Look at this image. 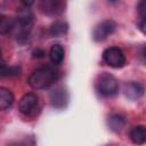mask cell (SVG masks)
Returning <instances> with one entry per match:
<instances>
[{"label":"cell","instance_id":"cell-1","mask_svg":"<svg viewBox=\"0 0 146 146\" xmlns=\"http://www.w3.org/2000/svg\"><path fill=\"white\" fill-rule=\"evenodd\" d=\"M57 78V72L50 66H42L34 70L29 76V84L33 89H46L51 86Z\"/></svg>","mask_w":146,"mask_h":146},{"label":"cell","instance_id":"cell-2","mask_svg":"<svg viewBox=\"0 0 146 146\" xmlns=\"http://www.w3.org/2000/svg\"><path fill=\"white\" fill-rule=\"evenodd\" d=\"M96 88L98 92L104 97H112L119 91L117 81L110 73H103L97 78Z\"/></svg>","mask_w":146,"mask_h":146},{"label":"cell","instance_id":"cell-3","mask_svg":"<svg viewBox=\"0 0 146 146\" xmlns=\"http://www.w3.org/2000/svg\"><path fill=\"white\" fill-rule=\"evenodd\" d=\"M103 59L107 65L114 68L122 67L125 64L124 54L119 47H110L105 49L103 52Z\"/></svg>","mask_w":146,"mask_h":146},{"label":"cell","instance_id":"cell-4","mask_svg":"<svg viewBox=\"0 0 146 146\" xmlns=\"http://www.w3.org/2000/svg\"><path fill=\"white\" fill-rule=\"evenodd\" d=\"M66 0H39V9L43 15L57 16L65 9Z\"/></svg>","mask_w":146,"mask_h":146},{"label":"cell","instance_id":"cell-5","mask_svg":"<svg viewBox=\"0 0 146 146\" xmlns=\"http://www.w3.org/2000/svg\"><path fill=\"white\" fill-rule=\"evenodd\" d=\"M38 105H39L38 96L33 92H27L21 98L19 104H18V110L22 114L26 116H31L35 113Z\"/></svg>","mask_w":146,"mask_h":146},{"label":"cell","instance_id":"cell-6","mask_svg":"<svg viewBox=\"0 0 146 146\" xmlns=\"http://www.w3.org/2000/svg\"><path fill=\"white\" fill-rule=\"evenodd\" d=\"M116 24L112 21V19H105L103 22H100L94 30L92 32V38L95 41L100 42L106 40L114 31H115Z\"/></svg>","mask_w":146,"mask_h":146},{"label":"cell","instance_id":"cell-7","mask_svg":"<svg viewBox=\"0 0 146 146\" xmlns=\"http://www.w3.org/2000/svg\"><path fill=\"white\" fill-rule=\"evenodd\" d=\"M145 88L139 82H127L123 86V92L129 99H138L144 95Z\"/></svg>","mask_w":146,"mask_h":146},{"label":"cell","instance_id":"cell-8","mask_svg":"<svg viewBox=\"0 0 146 146\" xmlns=\"http://www.w3.org/2000/svg\"><path fill=\"white\" fill-rule=\"evenodd\" d=\"M67 92L63 88H57L50 94V102L51 105L56 108H62L67 103Z\"/></svg>","mask_w":146,"mask_h":146},{"label":"cell","instance_id":"cell-9","mask_svg":"<svg viewBox=\"0 0 146 146\" xmlns=\"http://www.w3.org/2000/svg\"><path fill=\"white\" fill-rule=\"evenodd\" d=\"M130 139L133 144H145L146 143V125H136L130 130Z\"/></svg>","mask_w":146,"mask_h":146},{"label":"cell","instance_id":"cell-10","mask_svg":"<svg viewBox=\"0 0 146 146\" xmlns=\"http://www.w3.org/2000/svg\"><path fill=\"white\" fill-rule=\"evenodd\" d=\"M16 22L19 25H22V26H25V27H30L31 29L32 23H33V14H32V11L27 7L23 8L22 10L18 11Z\"/></svg>","mask_w":146,"mask_h":146},{"label":"cell","instance_id":"cell-11","mask_svg":"<svg viewBox=\"0 0 146 146\" xmlns=\"http://www.w3.org/2000/svg\"><path fill=\"white\" fill-rule=\"evenodd\" d=\"M49 57H50V60L55 65L62 64V62L64 60V48H63V46L59 44V43H56V44L51 46V48L49 50Z\"/></svg>","mask_w":146,"mask_h":146},{"label":"cell","instance_id":"cell-12","mask_svg":"<svg viewBox=\"0 0 146 146\" xmlns=\"http://www.w3.org/2000/svg\"><path fill=\"white\" fill-rule=\"evenodd\" d=\"M13 103H14V95L11 94V91L7 88L1 87L0 88V108L6 110L10 107Z\"/></svg>","mask_w":146,"mask_h":146},{"label":"cell","instance_id":"cell-13","mask_svg":"<svg viewBox=\"0 0 146 146\" xmlns=\"http://www.w3.org/2000/svg\"><path fill=\"white\" fill-rule=\"evenodd\" d=\"M107 123H108V127H110V129L112 131L119 132V131H121L123 129V127L125 124V120L120 114H113V115H111L108 117Z\"/></svg>","mask_w":146,"mask_h":146},{"label":"cell","instance_id":"cell-14","mask_svg":"<svg viewBox=\"0 0 146 146\" xmlns=\"http://www.w3.org/2000/svg\"><path fill=\"white\" fill-rule=\"evenodd\" d=\"M14 24H15V21L2 15L0 17V32H1V34L10 33L13 27H14Z\"/></svg>","mask_w":146,"mask_h":146},{"label":"cell","instance_id":"cell-15","mask_svg":"<svg viewBox=\"0 0 146 146\" xmlns=\"http://www.w3.org/2000/svg\"><path fill=\"white\" fill-rule=\"evenodd\" d=\"M66 31H67V24L62 21L55 22L50 27V33L52 35H62L66 33Z\"/></svg>","mask_w":146,"mask_h":146},{"label":"cell","instance_id":"cell-16","mask_svg":"<svg viewBox=\"0 0 146 146\" xmlns=\"http://www.w3.org/2000/svg\"><path fill=\"white\" fill-rule=\"evenodd\" d=\"M21 72V68L18 66H6L5 62H2L1 65V75L2 76H11V75H18Z\"/></svg>","mask_w":146,"mask_h":146},{"label":"cell","instance_id":"cell-17","mask_svg":"<svg viewBox=\"0 0 146 146\" xmlns=\"http://www.w3.org/2000/svg\"><path fill=\"white\" fill-rule=\"evenodd\" d=\"M137 11L143 19H146V0H139L137 5Z\"/></svg>","mask_w":146,"mask_h":146},{"label":"cell","instance_id":"cell-18","mask_svg":"<svg viewBox=\"0 0 146 146\" xmlns=\"http://www.w3.org/2000/svg\"><path fill=\"white\" fill-rule=\"evenodd\" d=\"M44 55H46L44 51H43L42 49H40V48H36V49L33 50V52H32V57H33V58H42Z\"/></svg>","mask_w":146,"mask_h":146},{"label":"cell","instance_id":"cell-19","mask_svg":"<svg viewBox=\"0 0 146 146\" xmlns=\"http://www.w3.org/2000/svg\"><path fill=\"white\" fill-rule=\"evenodd\" d=\"M139 30L144 34H146V19H141V22L139 23Z\"/></svg>","mask_w":146,"mask_h":146},{"label":"cell","instance_id":"cell-20","mask_svg":"<svg viewBox=\"0 0 146 146\" xmlns=\"http://www.w3.org/2000/svg\"><path fill=\"white\" fill-rule=\"evenodd\" d=\"M25 7H30V6H32L33 3H34V0H19Z\"/></svg>","mask_w":146,"mask_h":146},{"label":"cell","instance_id":"cell-21","mask_svg":"<svg viewBox=\"0 0 146 146\" xmlns=\"http://www.w3.org/2000/svg\"><path fill=\"white\" fill-rule=\"evenodd\" d=\"M107 1H108L110 3H116V2L119 1V0H107Z\"/></svg>","mask_w":146,"mask_h":146},{"label":"cell","instance_id":"cell-22","mask_svg":"<svg viewBox=\"0 0 146 146\" xmlns=\"http://www.w3.org/2000/svg\"><path fill=\"white\" fill-rule=\"evenodd\" d=\"M144 58H145V59H146V48H145V49H144Z\"/></svg>","mask_w":146,"mask_h":146}]
</instances>
